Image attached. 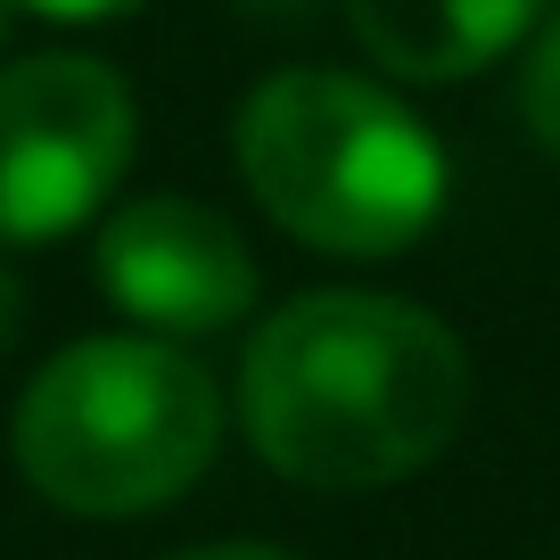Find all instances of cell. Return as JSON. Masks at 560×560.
Wrapping results in <instances>:
<instances>
[{
  "mask_svg": "<svg viewBox=\"0 0 560 560\" xmlns=\"http://www.w3.org/2000/svg\"><path fill=\"white\" fill-rule=\"evenodd\" d=\"M240 174L280 231L322 256H396L445 207V158L354 74H272L240 107Z\"/></svg>",
  "mask_w": 560,
  "mask_h": 560,
  "instance_id": "2",
  "label": "cell"
},
{
  "mask_svg": "<svg viewBox=\"0 0 560 560\" xmlns=\"http://www.w3.org/2000/svg\"><path fill=\"white\" fill-rule=\"evenodd\" d=\"M18 330H25V298H18V280L0 272V354L18 347Z\"/></svg>",
  "mask_w": 560,
  "mask_h": 560,
  "instance_id": "9",
  "label": "cell"
},
{
  "mask_svg": "<svg viewBox=\"0 0 560 560\" xmlns=\"http://www.w3.org/2000/svg\"><path fill=\"white\" fill-rule=\"evenodd\" d=\"M247 9H264V18H305L314 0H247Z\"/></svg>",
  "mask_w": 560,
  "mask_h": 560,
  "instance_id": "11",
  "label": "cell"
},
{
  "mask_svg": "<svg viewBox=\"0 0 560 560\" xmlns=\"http://www.w3.org/2000/svg\"><path fill=\"white\" fill-rule=\"evenodd\" d=\"M100 280L149 338H207L256 305L247 240L198 198H132L100 231Z\"/></svg>",
  "mask_w": 560,
  "mask_h": 560,
  "instance_id": "5",
  "label": "cell"
},
{
  "mask_svg": "<svg viewBox=\"0 0 560 560\" xmlns=\"http://www.w3.org/2000/svg\"><path fill=\"white\" fill-rule=\"evenodd\" d=\"M223 404L214 380L165 338H83L18 404V470L50 503L83 520H124V511L174 503L214 462Z\"/></svg>",
  "mask_w": 560,
  "mask_h": 560,
  "instance_id": "3",
  "label": "cell"
},
{
  "mask_svg": "<svg viewBox=\"0 0 560 560\" xmlns=\"http://www.w3.org/2000/svg\"><path fill=\"white\" fill-rule=\"evenodd\" d=\"M520 107H527V132L560 158V25L527 50V74H520Z\"/></svg>",
  "mask_w": 560,
  "mask_h": 560,
  "instance_id": "7",
  "label": "cell"
},
{
  "mask_svg": "<svg viewBox=\"0 0 560 560\" xmlns=\"http://www.w3.org/2000/svg\"><path fill=\"white\" fill-rule=\"evenodd\" d=\"M182 560H289L272 544H207V552H182Z\"/></svg>",
  "mask_w": 560,
  "mask_h": 560,
  "instance_id": "10",
  "label": "cell"
},
{
  "mask_svg": "<svg viewBox=\"0 0 560 560\" xmlns=\"http://www.w3.org/2000/svg\"><path fill=\"white\" fill-rule=\"evenodd\" d=\"M132 165V91L83 50L0 67V247L74 231Z\"/></svg>",
  "mask_w": 560,
  "mask_h": 560,
  "instance_id": "4",
  "label": "cell"
},
{
  "mask_svg": "<svg viewBox=\"0 0 560 560\" xmlns=\"http://www.w3.org/2000/svg\"><path fill=\"white\" fill-rule=\"evenodd\" d=\"M536 9L544 0H347L363 50L412 83H454V74L487 67L536 25Z\"/></svg>",
  "mask_w": 560,
  "mask_h": 560,
  "instance_id": "6",
  "label": "cell"
},
{
  "mask_svg": "<svg viewBox=\"0 0 560 560\" xmlns=\"http://www.w3.org/2000/svg\"><path fill=\"white\" fill-rule=\"evenodd\" d=\"M25 9H42V18H124L140 0H25Z\"/></svg>",
  "mask_w": 560,
  "mask_h": 560,
  "instance_id": "8",
  "label": "cell"
},
{
  "mask_svg": "<svg viewBox=\"0 0 560 560\" xmlns=\"http://www.w3.org/2000/svg\"><path fill=\"white\" fill-rule=\"evenodd\" d=\"M9 18H18V0H0V42H9Z\"/></svg>",
  "mask_w": 560,
  "mask_h": 560,
  "instance_id": "12",
  "label": "cell"
},
{
  "mask_svg": "<svg viewBox=\"0 0 560 560\" xmlns=\"http://www.w3.org/2000/svg\"><path fill=\"white\" fill-rule=\"evenodd\" d=\"M240 412L256 454L298 487H396L454 445L470 354L404 298L322 289L256 330Z\"/></svg>",
  "mask_w": 560,
  "mask_h": 560,
  "instance_id": "1",
  "label": "cell"
}]
</instances>
